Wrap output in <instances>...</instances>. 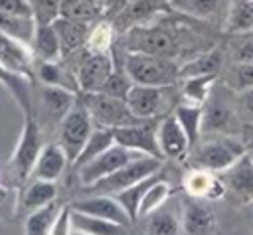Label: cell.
I'll return each instance as SVG.
<instances>
[{
    "mask_svg": "<svg viewBox=\"0 0 253 235\" xmlns=\"http://www.w3.org/2000/svg\"><path fill=\"white\" fill-rule=\"evenodd\" d=\"M121 47L125 51H138L174 59L180 53V39L174 30L162 24L148 22L121 34Z\"/></svg>",
    "mask_w": 253,
    "mask_h": 235,
    "instance_id": "1",
    "label": "cell"
},
{
    "mask_svg": "<svg viewBox=\"0 0 253 235\" xmlns=\"http://www.w3.org/2000/svg\"><path fill=\"white\" fill-rule=\"evenodd\" d=\"M123 67L132 83L138 85H176L180 79V65L172 57H160L138 51H125Z\"/></svg>",
    "mask_w": 253,
    "mask_h": 235,
    "instance_id": "2",
    "label": "cell"
},
{
    "mask_svg": "<svg viewBox=\"0 0 253 235\" xmlns=\"http://www.w3.org/2000/svg\"><path fill=\"white\" fill-rule=\"evenodd\" d=\"M174 97H176L174 85L158 87V85L132 83L125 101H126L128 109L132 111V115L136 118H140V120H160L162 117L174 113L172 111Z\"/></svg>",
    "mask_w": 253,
    "mask_h": 235,
    "instance_id": "3",
    "label": "cell"
},
{
    "mask_svg": "<svg viewBox=\"0 0 253 235\" xmlns=\"http://www.w3.org/2000/svg\"><path fill=\"white\" fill-rule=\"evenodd\" d=\"M164 158H156V156H148V154H140L136 158H132L130 162H126L125 166H121L117 172L109 174L107 178L95 182L93 186H89V190L93 194H109L115 196L126 188H130L132 184L144 180L146 176L162 170Z\"/></svg>",
    "mask_w": 253,
    "mask_h": 235,
    "instance_id": "4",
    "label": "cell"
},
{
    "mask_svg": "<svg viewBox=\"0 0 253 235\" xmlns=\"http://www.w3.org/2000/svg\"><path fill=\"white\" fill-rule=\"evenodd\" d=\"M42 148L43 142H42L40 122L36 120V117H24L18 144L10 156V172L18 184H26V180L32 176V170L36 166Z\"/></svg>",
    "mask_w": 253,
    "mask_h": 235,
    "instance_id": "5",
    "label": "cell"
},
{
    "mask_svg": "<svg viewBox=\"0 0 253 235\" xmlns=\"http://www.w3.org/2000/svg\"><path fill=\"white\" fill-rule=\"evenodd\" d=\"M79 99L87 107V111H89V115H91V118H93V122L97 126L119 128V126L140 122V118H136L132 115V111L128 109V105H126L125 99L107 95L103 91L83 93Z\"/></svg>",
    "mask_w": 253,
    "mask_h": 235,
    "instance_id": "6",
    "label": "cell"
},
{
    "mask_svg": "<svg viewBox=\"0 0 253 235\" xmlns=\"http://www.w3.org/2000/svg\"><path fill=\"white\" fill-rule=\"evenodd\" d=\"M93 126H95V122H93L87 107L77 97V101L71 107V111L57 124V128H59V140H57V144L67 154L69 164H73L75 158L79 156V152L83 150L89 134L93 132Z\"/></svg>",
    "mask_w": 253,
    "mask_h": 235,
    "instance_id": "7",
    "label": "cell"
},
{
    "mask_svg": "<svg viewBox=\"0 0 253 235\" xmlns=\"http://www.w3.org/2000/svg\"><path fill=\"white\" fill-rule=\"evenodd\" d=\"M243 154H245V146L241 140H237L235 136H229V134H219L217 138L204 142L196 150L194 164L208 172H225Z\"/></svg>",
    "mask_w": 253,
    "mask_h": 235,
    "instance_id": "8",
    "label": "cell"
},
{
    "mask_svg": "<svg viewBox=\"0 0 253 235\" xmlns=\"http://www.w3.org/2000/svg\"><path fill=\"white\" fill-rule=\"evenodd\" d=\"M136 156H140V152H134V150L125 148V146H121V144L115 142V144L109 146L105 152H101L99 156H95L93 160H89L87 164H83V166L77 168L79 182H81L85 188H89V186H93L95 182H99V180L107 178L109 174L117 172L121 166H125L126 162H130V160L136 158Z\"/></svg>",
    "mask_w": 253,
    "mask_h": 235,
    "instance_id": "9",
    "label": "cell"
},
{
    "mask_svg": "<svg viewBox=\"0 0 253 235\" xmlns=\"http://www.w3.org/2000/svg\"><path fill=\"white\" fill-rule=\"evenodd\" d=\"M113 69H115V59L111 57L109 51H91V49H87L81 55L79 63H77V71H75L77 89L81 93L101 91Z\"/></svg>",
    "mask_w": 253,
    "mask_h": 235,
    "instance_id": "10",
    "label": "cell"
},
{
    "mask_svg": "<svg viewBox=\"0 0 253 235\" xmlns=\"http://www.w3.org/2000/svg\"><path fill=\"white\" fill-rule=\"evenodd\" d=\"M115 142L140 154L164 158L158 144V120H140L134 124L119 126L113 130Z\"/></svg>",
    "mask_w": 253,
    "mask_h": 235,
    "instance_id": "11",
    "label": "cell"
},
{
    "mask_svg": "<svg viewBox=\"0 0 253 235\" xmlns=\"http://www.w3.org/2000/svg\"><path fill=\"white\" fill-rule=\"evenodd\" d=\"M168 10H172L168 0H132L125 10H121L113 20L107 22H111L115 34H125L134 26L148 24L154 16Z\"/></svg>",
    "mask_w": 253,
    "mask_h": 235,
    "instance_id": "12",
    "label": "cell"
},
{
    "mask_svg": "<svg viewBox=\"0 0 253 235\" xmlns=\"http://www.w3.org/2000/svg\"><path fill=\"white\" fill-rule=\"evenodd\" d=\"M71 209H77L81 213H89L95 217H103V219H109V221H115L126 227L132 223L123 203L115 196H109V194H91L87 197H79L71 203Z\"/></svg>",
    "mask_w": 253,
    "mask_h": 235,
    "instance_id": "13",
    "label": "cell"
},
{
    "mask_svg": "<svg viewBox=\"0 0 253 235\" xmlns=\"http://www.w3.org/2000/svg\"><path fill=\"white\" fill-rule=\"evenodd\" d=\"M158 144H160L162 156L174 158V160L184 158L188 148L192 146L174 113H170L158 120Z\"/></svg>",
    "mask_w": 253,
    "mask_h": 235,
    "instance_id": "14",
    "label": "cell"
},
{
    "mask_svg": "<svg viewBox=\"0 0 253 235\" xmlns=\"http://www.w3.org/2000/svg\"><path fill=\"white\" fill-rule=\"evenodd\" d=\"M77 95L71 89L59 87V85H43L40 87V109L45 115V118L53 124H59L63 117L71 111L75 105Z\"/></svg>",
    "mask_w": 253,
    "mask_h": 235,
    "instance_id": "15",
    "label": "cell"
},
{
    "mask_svg": "<svg viewBox=\"0 0 253 235\" xmlns=\"http://www.w3.org/2000/svg\"><path fill=\"white\" fill-rule=\"evenodd\" d=\"M0 63L20 75H26L34 81V53L32 49L0 32Z\"/></svg>",
    "mask_w": 253,
    "mask_h": 235,
    "instance_id": "16",
    "label": "cell"
},
{
    "mask_svg": "<svg viewBox=\"0 0 253 235\" xmlns=\"http://www.w3.org/2000/svg\"><path fill=\"white\" fill-rule=\"evenodd\" d=\"M225 188L245 203L253 201V156L247 152L225 170Z\"/></svg>",
    "mask_w": 253,
    "mask_h": 235,
    "instance_id": "17",
    "label": "cell"
},
{
    "mask_svg": "<svg viewBox=\"0 0 253 235\" xmlns=\"http://www.w3.org/2000/svg\"><path fill=\"white\" fill-rule=\"evenodd\" d=\"M53 30L59 38V45H61V57H67L75 51H79L85 43H87V38H89V24H83V22H77V20H69V18H55L53 20Z\"/></svg>",
    "mask_w": 253,
    "mask_h": 235,
    "instance_id": "18",
    "label": "cell"
},
{
    "mask_svg": "<svg viewBox=\"0 0 253 235\" xmlns=\"http://www.w3.org/2000/svg\"><path fill=\"white\" fill-rule=\"evenodd\" d=\"M69 158L63 152V148L57 142L45 144L36 160V166L32 170L30 178H38V180H47V182H55L67 168Z\"/></svg>",
    "mask_w": 253,
    "mask_h": 235,
    "instance_id": "19",
    "label": "cell"
},
{
    "mask_svg": "<svg viewBox=\"0 0 253 235\" xmlns=\"http://www.w3.org/2000/svg\"><path fill=\"white\" fill-rule=\"evenodd\" d=\"M0 85L14 97L24 117H34V99H32V79L20 75L0 63Z\"/></svg>",
    "mask_w": 253,
    "mask_h": 235,
    "instance_id": "20",
    "label": "cell"
},
{
    "mask_svg": "<svg viewBox=\"0 0 253 235\" xmlns=\"http://www.w3.org/2000/svg\"><path fill=\"white\" fill-rule=\"evenodd\" d=\"M32 53L38 61H59L61 45L51 24H38L32 39Z\"/></svg>",
    "mask_w": 253,
    "mask_h": 235,
    "instance_id": "21",
    "label": "cell"
},
{
    "mask_svg": "<svg viewBox=\"0 0 253 235\" xmlns=\"http://www.w3.org/2000/svg\"><path fill=\"white\" fill-rule=\"evenodd\" d=\"M57 199V188L55 182H47V180H38L34 178L22 192V199H20V209L24 213H30L34 209H40L51 201Z\"/></svg>",
    "mask_w": 253,
    "mask_h": 235,
    "instance_id": "22",
    "label": "cell"
},
{
    "mask_svg": "<svg viewBox=\"0 0 253 235\" xmlns=\"http://www.w3.org/2000/svg\"><path fill=\"white\" fill-rule=\"evenodd\" d=\"M71 227L89 235H128L126 225H121L103 217H95L89 213H81L77 209H71Z\"/></svg>",
    "mask_w": 253,
    "mask_h": 235,
    "instance_id": "23",
    "label": "cell"
},
{
    "mask_svg": "<svg viewBox=\"0 0 253 235\" xmlns=\"http://www.w3.org/2000/svg\"><path fill=\"white\" fill-rule=\"evenodd\" d=\"M182 225L186 235H211L215 229V217L200 203H186L182 211Z\"/></svg>",
    "mask_w": 253,
    "mask_h": 235,
    "instance_id": "24",
    "label": "cell"
},
{
    "mask_svg": "<svg viewBox=\"0 0 253 235\" xmlns=\"http://www.w3.org/2000/svg\"><path fill=\"white\" fill-rule=\"evenodd\" d=\"M184 186H186V192L190 196H202V197H208V199L221 197L223 190H225V184L219 178L211 176V172L202 170V168H198L196 172L188 174Z\"/></svg>",
    "mask_w": 253,
    "mask_h": 235,
    "instance_id": "25",
    "label": "cell"
},
{
    "mask_svg": "<svg viewBox=\"0 0 253 235\" xmlns=\"http://www.w3.org/2000/svg\"><path fill=\"white\" fill-rule=\"evenodd\" d=\"M160 178H164V172H162V170H158V172L146 176L144 180L132 184L130 188H126V190H123V192H119V194H115V197L123 203V207L126 209V213L130 215L132 221L138 219V207H140V201H142L144 194H146L148 188H150L154 182H158Z\"/></svg>",
    "mask_w": 253,
    "mask_h": 235,
    "instance_id": "26",
    "label": "cell"
},
{
    "mask_svg": "<svg viewBox=\"0 0 253 235\" xmlns=\"http://www.w3.org/2000/svg\"><path fill=\"white\" fill-rule=\"evenodd\" d=\"M113 130L115 128H107V126H97L95 124L93 132L89 134V138H87L83 150L79 152V156L75 158L73 166L79 168V166L87 164L89 160H93L95 156H99L101 152H105L109 146H113L115 144V132Z\"/></svg>",
    "mask_w": 253,
    "mask_h": 235,
    "instance_id": "27",
    "label": "cell"
},
{
    "mask_svg": "<svg viewBox=\"0 0 253 235\" xmlns=\"http://www.w3.org/2000/svg\"><path fill=\"white\" fill-rule=\"evenodd\" d=\"M178 122L182 124L190 144H196L202 134V120H204V105L196 103H180L174 109Z\"/></svg>",
    "mask_w": 253,
    "mask_h": 235,
    "instance_id": "28",
    "label": "cell"
},
{
    "mask_svg": "<svg viewBox=\"0 0 253 235\" xmlns=\"http://www.w3.org/2000/svg\"><path fill=\"white\" fill-rule=\"evenodd\" d=\"M59 209H61V205L55 199V201H51L40 209L30 211L26 221H24V235H49L51 225H53Z\"/></svg>",
    "mask_w": 253,
    "mask_h": 235,
    "instance_id": "29",
    "label": "cell"
},
{
    "mask_svg": "<svg viewBox=\"0 0 253 235\" xmlns=\"http://www.w3.org/2000/svg\"><path fill=\"white\" fill-rule=\"evenodd\" d=\"M36 20L30 16H12V14H0V32L6 36L26 43L28 47L32 45L34 32H36ZM32 49V47H30Z\"/></svg>",
    "mask_w": 253,
    "mask_h": 235,
    "instance_id": "30",
    "label": "cell"
},
{
    "mask_svg": "<svg viewBox=\"0 0 253 235\" xmlns=\"http://www.w3.org/2000/svg\"><path fill=\"white\" fill-rule=\"evenodd\" d=\"M221 61H223V57L217 49L204 51V53L192 57L188 63L180 65V79L196 77V75H215Z\"/></svg>",
    "mask_w": 253,
    "mask_h": 235,
    "instance_id": "31",
    "label": "cell"
},
{
    "mask_svg": "<svg viewBox=\"0 0 253 235\" xmlns=\"http://www.w3.org/2000/svg\"><path fill=\"white\" fill-rule=\"evenodd\" d=\"M146 233L148 235H186L182 217H178L174 211H168L162 207L148 215Z\"/></svg>",
    "mask_w": 253,
    "mask_h": 235,
    "instance_id": "32",
    "label": "cell"
},
{
    "mask_svg": "<svg viewBox=\"0 0 253 235\" xmlns=\"http://www.w3.org/2000/svg\"><path fill=\"white\" fill-rule=\"evenodd\" d=\"M253 30V0H233L225 18V32L239 34Z\"/></svg>",
    "mask_w": 253,
    "mask_h": 235,
    "instance_id": "33",
    "label": "cell"
},
{
    "mask_svg": "<svg viewBox=\"0 0 253 235\" xmlns=\"http://www.w3.org/2000/svg\"><path fill=\"white\" fill-rule=\"evenodd\" d=\"M235 122L233 111L223 103H210L204 109V120H202V132H221L229 128Z\"/></svg>",
    "mask_w": 253,
    "mask_h": 235,
    "instance_id": "34",
    "label": "cell"
},
{
    "mask_svg": "<svg viewBox=\"0 0 253 235\" xmlns=\"http://www.w3.org/2000/svg\"><path fill=\"white\" fill-rule=\"evenodd\" d=\"M36 75L43 85H59L65 89L75 91L77 81L75 77H69V73L59 65V61H40L36 67Z\"/></svg>",
    "mask_w": 253,
    "mask_h": 235,
    "instance_id": "35",
    "label": "cell"
},
{
    "mask_svg": "<svg viewBox=\"0 0 253 235\" xmlns=\"http://www.w3.org/2000/svg\"><path fill=\"white\" fill-rule=\"evenodd\" d=\"M170 194H172V188H170V184H168L166 178H160L158 182H154V184L148 188V192L144 194L142 201H140L138 217H148V215L154 213L156 209L164 207V203H166V199L170 197Z\"/></svg>",
    "mask_w": 253,
    "mask_h": 235,
    "instance_id": "36",
    "label": "cell"
},
{
    "mask_svg": "<svg viewBox=\"0 0 253 235\" xmlns=\"http://www.w3.org/2000/svg\"><path fill=\"white\" fill-rule=\"evenodd\" d=\"M59 16L69 18V20H77V22H83L89 26L97 18H103L99 4H91V2H83V0H61Z\"/></svg>",
    "mask_w": 253,
    "mask_h": 235,
    "instance_id": "37",
    "label": "cell"
},
{
    "mask_svg": "<svg viewBox=\"0 0 253 235\" xmlns=\"http://www.w3.org/2000/svg\"><path fill=\"white\" fill-rule=\"evenodd\" d=\"M170 8L178 14L192 16L198 20H210L219 6V0H168Z\"/></svg>",
    "mask_w": 253,
    "mask_h": 235,
    "instance_id": "38",
    "label": "cell"
},
{
    "mask_svg": "<svg viewBox=\"0 0 253 235\" xmlns=\"http://www.w3.org/2000/svg\"><path fill=\"white\" fill-rule=\"evenodd\" d=\"M213 79L215 75H196V77H186L184 79V97L188 99V103H196V105H204L210 97V89L213 87Z\"/></svg>",
    "mask_w": 253,
    "mask_h": 235,
    "instance_id": "39",
    "label": "cell"
},
{
    "mask_svg": "<svg viewBox=\"0 0 253 235\" xmlns=\"http://www.w3.org/2000/svg\"><path fill=\"white\" fill-rule=\"evenodd\" d=\"M130 87H132V81H130V77L126 75L125 67L121 69V67L115 63V69H113V71H111V75L107 77V81H105V85H103V89H101V91H103V93H107V95H113V97L125 99Z\"/></svg>",
    "mask_w": 253,
    "mask_h": 235,
    "instance_id": "40",
    "label": "cell"
},
{
    "mask_svg": "<svg viewBox=\"0 0 253 235\" xmlns=\"http://www.w3.org/2000/svg\"><path fill=\"white\" fill-rule=\"evenodd\" d=\"M28 2L36 24H53V20L59 18L61 0H28Z\"/></svg>",
    "mask_w": 253,
    "mask_h": 235,
    "instance_id": "41",
    "label": "cell"
},
{
    "mask_svg": "<svg viewBox=\"0 0 253 235\" xmlns=\"http://www.w3.org/2000/svg\"><path fill=\"white\" fill-rule=\"evenodd\" d=\"M231 87L233 91H245L249 87H253V63H237L235 69L231 71Z\"/></svg>",
    "mask_w": 253,
    "mask_h": 235,
    "instance_id": "42",
    "label": "cell"
},
{
    "mask_svg": "<svg viewBox=\"0 0 253 235\" xmlns=\"http://www.w3.org/2000/svg\"><path fill=\"white\" fill-rule=\"evenodd\" d=\"M73 227H71V205H61L49 235H71Z\"/></svg>",
    "mask_w": 253,
    "mask_h": 235,
    "instance_id": "43",
    "label": "cell"
},
{
    "mask_svg": "<svg viewBox=\"0 0 253 235\" xmlns=\"http://www.w3.org/2000/svg\"><path fill=\"white\" fill-rule=\"evenodd\" d=\"M0 14H12V16H30L32 8L28 0H0Z\"/></svg>",
    "mask_w": 253,
    "mask_h": 235,
    "instance_id": "44",
    "label": "cell"
},
{
    "mask_svg": "<svg viewBox=\"0 0 253 235\" xmlns=\"http://www.w3.org/2000/svg\"><path fill=\"white\" fill-rule=\"evenodd\" d=\"M132 0H105L101 4V16L105 20H113L121 10H125Z\"/></svg>",
    "mask_w": 253,
    "mask_h": 235,
    "instance_id": "45",
    "label": "cell"
},
{
    "mask_svg": "<svg viewBox=\"0 0 253 235\" xmlns=\"http://www.w3.org/2000/svg\"><path fill=\"white\" fill-rule=\"evenodd\" d=\"M239 113L251 122L253 120V87L239 91Z\"/></svg>",
    "mask_w": 253,
    "mask_h": 235,
    "instance_id": "46",
    "label": "cell"
},
{
    "mask_svg": "<svg viewBox=\"0 0 253 235\" xmlns=\"http://www.w3.org/2000/svg\"><path fill=\"white\" fill-rule=\"evenodd\" d=\"M233 59L235 63H253V39L243 41L239 47H235Z\"/></svg>",
    "mask_w": 253,
    "mask_h": 235,
    "instance_id": "47",
    "label": "cell"
},
{
    "mask_svg": "<svg viewBox=\"0 0 253 235\" xmlns=\"http://www.w3.org/2000/svg\"><path fill=\"white\" fill-rule=\"evenodd\" d=\"M71 235H89V233H83V231H77V229H73V231H71Z\"/></svg>",
    "mask_w": 253,
    "mask_h": 235,
    "instance_id": "48",
    "label": "cell"
},
{
    "mask_svg": "<svg viewBox=\"0 0 253 235\" xmlns=\"http://www.w3.org/2000/svg\"><path fill=\"white\" fill-rule=\"evenodd\" d=\"M83 2H91V4H99V0H83ZM101 6V4H99Z\"/></svg>",
    "mask_w": 253,
    "mask_h": 235,
    "instance_id": "49",
    "label": "cell"
},
{
    "mask_svg": "<svg viewBox=\"0 0 253 235\" xmlns=\"http://www.w3.org/2000/svg\"><path fill=\"white\" fill-rule=\"evenodd\" d=\"M249 130H251V132H253V120H251V122H249Z\"/></svg>",
    "mask_w": 253,
    "mask_h": 235,
    "instance_id": "50",
    "label": "cell"
},
{
    "mask_svg": "<svg viewBox=\"0 0 253 235\" xmlns=\"http://www.w3.org/2000/svg\"><path fill=\"white\" fill-rule=\"evenodd\" d=\"M103 2H105V0H99V4H103Z\"/></svg>",
    "mask_w": 253,
    "mask_h": 235,
    "instance_id": "51",
    "label": "cell"
}]
</instances>
